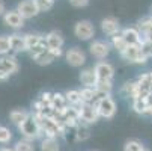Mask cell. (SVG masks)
Returning a JSON list of instances; mask_svg holds the SVG:
<instances>
[{
    "instance_id": "cell-1",
    "label": "cell",
    "mask_w": 152,
    "mask_h": 151,
    "mask_svg": "<svg viewBox=\"0 0 152 151\" xmlns=\"http://www.w3.org/2000/svg\"><path fill=\"white\" fill-rule=\"evenodd\" d=\"M18 130L24 136V139H29V141H35V139L42 138L41 125H39V122H38V119L33 113H30V116L23 124L18 125Z\"/></svg>"
},
{
    "instance_id": "cell-2",
    "label": "cell",
    "mask_w": 152,
    "mask_h": 151,
    "mask_svg": "<svg viewBox=\"0 0 152 151\" xmlns=\"http://www.w3.org/2000/svg\"><path fill=\"white\" fill-rule=\"evenodd\" d=\"M96 110H98V115L101 118H105V119H110L115 116L116 113V103L112 97H105L102 100H99L96 104Z\"/></svg>"
},
{
    "instance_id": "cell-3",
    "label": "cell",
    "mask_w": 152,
    "mask_h": 151,
    "mask_svg": "<svg viewBox=\"0 0 152 151\" xmlns=\"http://www.w3.org/2000/svg\"><path fill=\"white\" fill-rule=\"evenodd\" d=\"M80 122H84V124H95L99 118L98 115V110H96V106L95 104H89V103H83L80 107Z\"/></svg>"
},
{
    "instance_id": "cell-4",
    "label": "cell",
    "mask_w": 152,
    "mask_h": 151,
    "mask_svg": "<svg viewBox=\"0 0 152 151\" xmlns=\"http://www.w3.org/2000/svg\"><path fill=\"white\" fill-rule=\"evenodd\" d=\"M74 33L81 41H89L95 35V27L89 20H81L74 26Z\"/></svg>"
},
{
    "instance_id": "cell-5",
    "label": "cell",
    "mask_w": 152,
    "mask_h": 151,
    "mask_svg": "<svg viewBox=\"0 0 152 151\" xmlns=\"http://www.w3.org/2000/svg\"><path fill=\"white\" fill-rule=\"evenodd\" d=\"M121 57L125 59V60L129 62V63H145V62L148 60V59L143 56L140 46H128V47L121 53Z\"/></svg>"
},
{
    "instance_id": "cell-6",
    "label": "cell",
    "mask_w": 152,
    "mask_h": 151,
    "mask_svg": "<svg viewBox=\"0 0 152 151\" xmlns=\"http://www.w3.org/2000/svg\"><path fill=\"white\" fill-rule=\"evenodd\" d=\"M17 11L21 14L24 20L33 18L39 14V9L35 3V0H21V2L17 5Z\"/></svg>"
},
{
    "instance_id": "cell-7",
    "label": "cell",
    "mask_w": 152,
    "mask_h": 151,
    "mask_svg": "<svg viewBox=\"0 0 152 151\" xmlns=\"http://www.w3.org/2000/svg\"><path fill=\"white\" fill-rule=\"evenodd\" d=\"M95 74L98 80H113L115 76V68L112 67V63H108L105 60H99L95 63Z\"/></svg>"
},
{
    "instance_id": "cell-8",
    "label": "cell",
    "mask_w": 152,
    "mask_h": 151,
    "mask_svg": "<svg viewBox=\"0 0 152 151\" xmlns=\"http://www.w3.org/2000/svg\"><path fill=\"white\" fill-rule=\"evenodd\" d=\"M89 50H91V55L94 57L104 59V57H107L108 53H110V44H108L107 41H102V39H95L91 44Z\"/></svg>"
},
{
    "instance_id": "cell-9",
    "label": "cell",
    "mask_w": 152,
    "mask_h": 151,
    "mask_svg": "<svg viewBox=\"0 0 152 151\" xmlns=\"http://www.w3.org/2000/svg\"><path fill=\"white\" fill-rule=\"evenodd\" d=\"M65 57H66V62L69 63L71 67H81V65H84V62H86V55L78 47L69 49L66 53H65Z\"/></svg>"
},
{
    "instance_id": "cell-10",
    "label": "cell",
    "mask_w": 152,
    "mask_h": 151,
    "mask_svg": "<svg viewBox=\"0 0 152 151\" xmlns=\"http://www.w3.org/2000/svg\"><path fill=\"white\" fill-rule=\"evenodd\" d=\"M101 30L107 35V36H116L121 33V24H119V21L113 17H107L101 21Z\"/></svg>"
},
{
    "instance_id": "cell-11",
    "label": "cell",
    "mask_w": 152,
    "mask_h": 151,
    "mask_svg": "<svg viewBox=\"0 0 152 151\" xmlns=\"http://www.w3.org/2000/svg\"><path fill=\"white\" fill-rule=\"evenodd\" d=\"M3 21L6 26H9L12 29H21L24 26V18L21 17V14L17 9L6 11V14L3 15Z\"/></svg>"
},
{
    "instance_id": "cell-12",
    "label": "cell",
    "mask_w": 152,
    "mask_h": 151,
    "mask_svg": "<svg viewBox=\"0 0 152 151\" xmlns=\"http://www.w3.org/2000/svg\"><path fill=\"white\" fill-rule=\"evenodd\" d=\"M62 49H57V50H50L47 49L45 52H42L41 55H38L36 57H33V60L38 63V65H50L53 60H56L59 56H62Z\"/></svg>"
},
{
    "instance_id": "cell-13",
    "label": "cell",
    "mask_w": 152,
    "mask_h": 151,
    "mask_svg": "<svg viewBox=\"0 0 152 151\" xmlns=\"http://www.w3.org/2000/svg\"><path fill=\"white\" fill-rule=\"evenodd\" d=\"M121 35L126 41L128 46H140L142 44V35L137 27H125L121 30Z\"/></svg>"
},
{
    "instance_id": "cell-14",
    "label": "cell",
    "mask_w": 152,
    "mask_h": 151,
    "mask_svg": "<svg viewBox=\"0 0 152 151\" xmlns=\"http://www.w3.org/2000/svg\"><path fill=\"white\" fill-rule=\"evenodd\" d=\"M80 82L83 85V88H95L96 86V74L94 68H84L80 73Z\"/></svg>"
},
{
    "instance_id": "cell-15",
    "label": "cell",
    "mask_w": 152,
    "mask_h": 151,
    "mask_svg": "<svg viewBox=\"0 0 152 151\" xmlns=\"http://www.w3.org/2000/svg\"><path fill=\"white\" fill-rule=\"evenodd\" d=\"M9 41H11V53H20V52H27V47H26V39H24V35L12 33V35H9Z\"/></svg>"
},
{
    "instance_id": "cell-16",
    "label": "cell",
    "mask_w": 152,
    "mask_h": 151,
    "mask_svg": "<svg viewBox=\"0 0 152 151\" xmlns=\"http://www.w3.org/2000/svg\"><path fill=\"white\" fill-rule=\"evenodd\" d=\"M45 44L50 50H57V49H62L63 46V36L62 33H59L57 30H53L50 33L45 35Z\"/></svg>"
},
{
    "instance_id": "cell-17",
    "label": "cell",
    "mask_w": 152,
    "mask_h": 151,
    "mask_svg": "<svg viewBox=\"0 0 152 151\" xmlns=\"http://www.w3.org/2000/svg\"><path fill=\"white\" fill-rule=\"evenodd\" d=\"M68 101H66V97L65 94H60V92H54L53 95V101H51V109L56 112V113H62L66 110L68 107Z\"/></svg>"
},
{
    "instance_id": "cell-18",
    "label": "cell",
    "mask_w": 152,
    "mask_h": 151,
    "mask_svg": "<svg viewBox=\"0 0 152 151\" xmlns=\"http://www.w3.org/2000/svg\"><path fill=\"white\" fill-rule=\"evenodd\" d=\"M0 65H2V68L6 73H9V74H14V73L18 71V62H17V59L12 55L0 56Z\"/></svg>"
},
{
    "instance_id": "cell-19",
    "label": "cell",
    "mask_w": 152,
    "mask_h": 151,
    "mask_svg": "<svg viewBox=\"0 0 152 151\" xmlns=\"http://www.w3.org/2000/svg\"><path fill=\"white\" fill-rule=\"evenodd\" d=\"M29 116H30V113H29L27 110H24V109H14V110L9 113V119H11V122L15 124L17 127L23 124Z\"/></svg>"
},
{
    "instance_id": "cell-20",
    "label": "cell",
    "mask_w": 152,
    "mask_h": 151,
    "mask_svg": "<svg viewBox=\"0 0 152 151\" xmlns=\"http://www.w3.org/2000/svg\"><path fill=\"white\" fill-rule=\"evenodd\" d=\"M121 92H122L125 97L131 98V100L137 98V94H139L137 80H136V82H125V83L122 85V89H121Z\"/></svg>"
},
{
    "instance_id": "cell-21",
    "label": "cell",
    "mask_w": 152,
    "mask_h": 151,
    "mask_svg": "<svg viewBox=\"0 0 152 151\" xmlns=\"http://www.w3.org/2000/svg\"><path fill=\"white\" fill-rule=\"evenodd\" d=\"M65 97H66V101L69 106H81L83 104V98H81V92L78 89H71V91H66L65 92Z\"/></svg>"
},
{
    "instance_id": "cell-22",
    "label": "cell",
    "mask_w": 152,
    "mask_h": 151,
    "mask_svg": "<svg viewBox=\"0 0 152 151\" xmlns=\"http://www.w3.org/2000/svg\"><path fill=\"white\" fill-rule=\"evenodd\" d=\"M74 135H75V141H78V142H83L86 139H89L91 138V130H89L88 124L80 122L77 125V128H75V133Z\"/></svg>"
},
{
    "instance_id": "cell-23",
    "label": "cell",
    "mask_w": 152,
    "mask_h": 151,
    "mask_svg": "<svg viewBox=\"0 0 152 151\" xmlns=\"http://www.w3.org/2000/svg\"><path fill=\"white\" fill-rule=\"evenodd\" d=\"M24 39H26V47H27V52H30L32 49H35L38 44H41L44 41V36H41L38 33H26L24 35Z\"/></svg>"
},
{
    "instance_id": "cell-24",
    "label": "cell",
    "mask_w": 152,
    "mask_h": 151,
    "mask_svg": "<svg viewBox=\"0 0 152 151\" xmlns=\"http://www.w3.org/2000/svg\"><path fill=\"white\" fill-rule=\"evenodd\" d=\"M41 151H60L56 138H44L41 142Z\"/></svg>"
},
{
    "instance_id": "cell-25",
    "label": "cell",
    "mask_w": 152,
    "mask_h": 151,
    "mask_svg": "<svg viewBox=\"0 0 152 151\" xmlns=\"http://www.w3.org/2000/svg\"><path fill=\"white\" fill-rule=\"evenodd\" d=\"M133 110L139 115H148L149 107L145 98H134L133 100Z\"/></svg>"
},
{
    "instance_id": "cell-26",
    "label": "cell",
    "mask_w": 152,
    "mask_h": 151,
    "mask_svg": "<svg viewBox=\"0 0 152 151\" xmlns=\"http://www.w3.org/2000/svg\"><path fill=\"white\" fill-rule=\"evenodd\" d=\"M80 92H81L83 103H89V104L96 103V89L95 88H83V89H80Z\"/></svg>"
},
{
    "instance_id": "cell-27",
    "label": "cell",
    "mask_w": 152,
    "mask_h": 151,
    "mask_svg": "<svg viewBox=\"0 0 152 151\" xmlns=\"http://www.w3.org/2000/svg\"><path fill=\"white\" fill-rule=\"evenodd\" d=\"M112 47L115 49V50H118L119 52V55L128 47V44H126V41L124 39V36L119 33V35H116V36H113L112 38Z\"/></svg>"
},
{
    "instance_id": "cell-28",
    "label": "cell",
    "mask_w": 152,
    "mask_h": 151,
    "mask_svg": "<svg viewBox=\"0 0 152 151\" xmlns=\"http://www.w3.org/2000/svg\"><path fill=\"white\" fill-rule=\"evenodd\" d=\"M11 55V41L8 35H0V56Z\"/></svg>"
},
{
    "instance_id": "cell-29",
    "label": "cell",
    "mask_w": 152,
    "mask_h": 151,
    "mask_svg": "<svg viewBox=\"0 0 152 151\" xmlns=\"http://www.w3.org/2000/svg\"><path fill=\"white\" fill-rule=\"evenodd\" d=\"M15 151H35V145H33V141H29V139H23V141H18L14 147Z\"/></svg>"
},
{
    "instance_id": "cell-30",
    "label": "cell",
    "mask_w": 152,
    "mask_h": 151,
    "mask_svg": "<svg viewBox=\"0 0 152 151\" xmlns=\"http://www.w3.org/2000/svg\"><path fill=\"white\" fill-rule=\"evenodd\" d=\"M112 88H113V82L112 80H98L96 86H95L96 91H101V92H105V94H110Z\"/></svg>"
},
{
    "instance_id": "cell-31",
    "label": "cell",
    "mask_w": 152,
    "mask_h": 151,
    "mask_svg": "<svg viewBox=\"0 0 152 151\" xmlns=\"http://www.w3.org/2000/svg\"><path fill=\"white\" fill-rule=\"evenodd\" d=\"M140 47H142V53H143V56H145L146 59L152 57V41L143 39L142 44H140Z\"/></svg>"
},
{
    "instance_id": "cell-32",
    "label": "cell",
    "mask_w": 152,
    "mask_h": 151,
    "mask_svg": "<svg viewBox=\"0 0 152 151\" xmlns=\"http://www.w3.org/2000/svg\"><path fill=\"white\" fill-rule=\"evenodd\" d=\"M35 3H36L39 12H44V11H48L53 8L54 0H35Z\"/></svg>"
},
{
    "instance_id": "cell-33",
    "label": "cell",
    "mask_w": 152,
    "mask_h": 151,
    "mask_svg": "<svg viewBox=\"0 0 152 151\" xmlns=\"http://www.w3.org/2000/svg\"><path fill=\"white\" fill-rule=\"evenodd\" d=\"M12 139V133L9 128L0 125V144H9V141Z\"/></svg>"
},
{
    "instance_id": "cell-34",
    "label": "cell",
    "mask_w": 152,
    "mask_h": 151,
    "mask_svg": "<svg viewBox=\"0 0 152 151\" xmlns=\"http://www.w3.org/2000/svg\"><path fill=\"white\" fill-rule=\"evenodd\" d=\"M145 147L142 145V142L139 141H128L125 144V150L124 151H143Z\"/></svg>"
},
{
    "instance_id": "cell-35",
    "label": "cell",
    "mask_w": 152,
    "mask_h": 151,
    "mask_svg": "<svg viewBox=\"0 0 152 151\" xmlns=\"http://www.w3.org/2000/svg\"><path fill=\"white\" fill-rule=\"evenodd\" d=\"M53 95H54V92H42L41 97H39V101H41V103H44L45 106H50V107H51Z\"/></svg>"
},
{
    "instance_id": "cell-36",
    "label": "cell",
    "mask_w": 152,
    "mask_h": 151,
    "mask_svg": "<svg viewBox=\"0 0 152 151\" xmlns=\"http://www.w3.org/2000/svg\"><path fill=\"white\" fill-rule=\"evenodd\" d=\"M69 3L74 8H84L89 5V0H69Z\"/></svg>"
},
{
    "instance_id": "cell-37",
    "label": "cell",
    "mask_w": 152,
    "mask_h": 151,
    "mask_svg": "<svg viewBox=\"0 0 152 151\" xmlns=\"http://www.w3.org/2000/svg\"><path fill=\"white\" fill-rule=\"evenodd\" d=\"M9 76H11V74H9V73H6V71L2 68V65H0V80H6Z\"/></svg>"
},
{
    "instance_id": "cell-38",
    "label": "cell",
    "mask_w": 152,
    "mask_h": 151,
    "mask_svg": "<svg viewBox=\"0 0 152 151\" xmlns=\"http://www.w3.org/2000/svg\"><path fill=\"white\" fill-rule=\"evenodd\" d=\"M6 14V6H5V2L0 0V15H5Z\"/></svg>"
},
{
    "instance_id": "cell-39",
    "label": "cell",
    "mask_w": 152,
    "mask_h": 151,
    "mask_svg": "<svg viewBox=\"0 0 152 151\" xmlns=\"http://www.w3.org/2000/svg\"><path fill=\"white\" fill-rule=\"evenodd\" d=\"M0 151H15L14 148H0Z\"/></svg>"
},
{
    "instance_id": "cell-40",
    "label": "cell",
    "mask_w": 152,
    "mask_h": 151,
    "mask_svg": "<svg viewBox=\"0 0 152 151\" xmlns=\"http://www.w3.org/2000/svg\"><path fill=\"white\" fill-rule=\"evenodd\" d=\"M149 41H152V38H151V39H149Z\"/></svg>"
},
{
    "instance_id": "cell-41",
    "label": "cell",
    "mask_w": 152,
    "mask_h": 151,
    "mask_svg": "<svg viewBox=\"0 0 152 151\" xmlns=\"http://www.w3.org/2000/svg\"><path fill=\"white\" fill-rule=\"evenodd\" d=\"M143 151H146V150H143Z\"/></svg>"
},
{
    "instance_id": "cell-42",
    "label": "cell",
    "mask_w": 152,
    "mask_h": 151,
    "mask_svg": "<svg viewBox=\"0 0 152 151\" xmlns=\"http://www.w3.org/2000/svg\"><path fill=\"white\" fill-rule=\"evenodd\" d=\"M151 17H152V15H151Z\"/></svg>"
}]
</instances>
